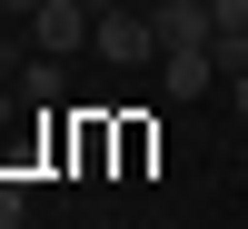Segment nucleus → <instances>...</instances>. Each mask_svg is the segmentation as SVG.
<instances>
[{"label":"nucleus","mask_w":248,"mask_h":229,"mask_svg":"<svg viewBox=\"0 0 248 229\" xmlns=\"http://www.w3.org/2000/svg\"><path fill=\"white\" fill-rule=\"evenodd\" d=\"M20 90H30V100H60V50H30V60H20Z\"/></svg>","instance_id":"nucleus-5"},{"label":"nucleus","mask_w":248,"mask_h":229,"mask_svg":"<svg viewBox=\"0 0 248 229\" xmlns=\"http://www.w3.org/2000/svg\"><path fill=\"white\" fill-rule=\"evenodd\" d=\"M0 229H20V179L0 170Z\"/></svg>","instance_id":"nucleus-6"},{"label":"nucleus","mask_w":248,"mask_h":229,"mask_svg":"<svg viewBox=\"0 0 248 229\" xmlns=\"http://www.w3.org/2000/svg\"><path fill=\"white\" fill-rule=\"evenodd\" d=\"M90 30H99V0H40V10H30V50H60V60H70Z\"/></svg>","instance_id":"nucleus-2"},{"label":"nucleus","mask_w":248,"mask_h":229,"mask_svg":"<svg viewBox=\"0 0 248 229\" xmlns=\"http://www.w3.org/2000/svg\"><path fill=\"white\" fill-rule=\"evenodd\" d=\"M149 30H159V50H209V30H218V20H209V0H159V10H149Z\"/></svg>","instance_id":"nucleus-3"},{"label":"nucleus","mask_w":248,"mask_h":229,"mask_svg":"<svg viewBox=\"0 0 248 229\" xmlns=\"http://www.w3.org/2000/svg\"><path fill=\"white\" fill-rule=\"evenodd\" d=\"M238 120H248V70H238Z\"/></svg>","instance_id":"nucleus-8"},{"label":"nucleus","mask_w":248,"mask_h":229,"mask_svg":"<svg viewBox=\"0 0 248 229\" xmlns=\"http://www.w3.org/2000/svg\"><path fill=\"white\" fill-rule=\"evenodd\" d=\"M30 10H40V0H0V20H30Z\"/></svg>","instance_id":"nucleus-7"},{"label":"nucleus","mask_w":248,"mask_h":229,"mask_svg":"<svg viewBox=\"0 0 248 229\" xmlns=\"http://www.w3.org/2000/svg\"><path fill=\"white\" fill-rule=\"evenodd\" d=\"M209 80H218V60H209V50H159V90H169V100H199Z\"/></svg>","instance_id":"nucleus-4"},{"label":"nucleus","mask_w":248,"mask_h":229,"mask_svg":"<svg viewBox=\"0 0 248 229\" xmlns=\"http://www.w3.org/2000/svg\"><path fill=\"white\" fill-rule=\"evenodd\" d=\"M90 50L109 60V70H139V60L159 50V30H149V10H109V0H99V30H90Z\"/></svg>","instance_id":"nucleus-1"}]
</instances>
